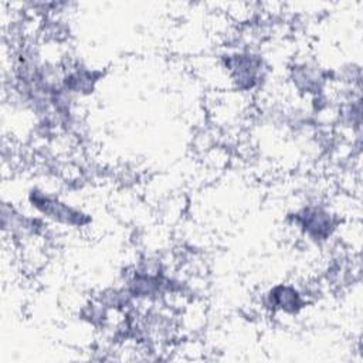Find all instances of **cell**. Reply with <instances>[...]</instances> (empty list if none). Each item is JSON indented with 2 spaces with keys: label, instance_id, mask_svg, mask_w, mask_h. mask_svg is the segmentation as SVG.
I'll return each mask as SVG.
<instances>
[{
  "label": "cell",
  "instance_id": "1",
  "mask_svg": "<svg viewBox=\"0 0 363 363\" xmlns=\"http://www.w3.org/2000/svg\"><path fill=\"white\" fill-rule=\"evenodd\" d=\"M271 305L274 308L295 312L301 307V297L300 294L291 287H279L269 295Z\"/></svg>",
  "mask_w": 363,
  "mask_h": 363
}]
</instances>
